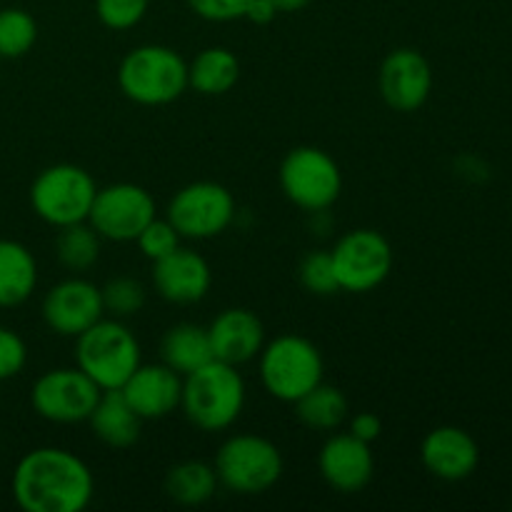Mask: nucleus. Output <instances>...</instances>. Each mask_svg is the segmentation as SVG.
I'll use <instances>...</instances> for the list:
<instances>
[{"mask_svg":"<svg viewBox=\"0 0 512 512\" xmlns=\"http://www.w3.org/2000/svg\"><path fill=\"white\" fill-rule=\"evenodd\" d=\"M10 488L25 512H83L95 495V480L70 450L35 448L18 460Z\"/></svg>","mask_w":512,"mask_h":512,"instance_id":"1","label":"nucleus"},{"mask_svg":"<svg viewBox=\"0 0 512 512\" xmlns=\"http://www.w3.org/2000/svg\"><path fill=\"white\" fill-rule=\"evenodd\" d=\"M185 418L203 433L228 430L245 408V380L235 365L210 360L183 378Z\"/></svg>","mask_w":512,"mask_h":512,"instance_id":"2","label":"nucleus"},{"mask_svg":"<svg viewBox=\"0 0 512 512\" xmlns=\"http://www.w3.org/2000/svg\"><path fill=\"white\" fill-rule=\"evenodd\" d=\"M118 85L138 105L175 103L188 88V63L168 45H140L120 60Z\"/></svg>","mask_w":512,"mask_h":512,"instance_id":"3","label":"nucleus"},{"mask_svg":"<svg viewBox=\"0 0 512 512\" xmlns=\"http://www.w3.org/2000/svg\"><path fill=\"white\" fill-rule=\"evenodd\" d=\"M75 363L100 390H120L138 370L140 343L118 318L90 325L75 338Z\"/></svg>","mask_w":512,"mask_h":512,"instance_id":"4","label":"nucleus"},{"mask_svg":"<svg viewBox=\"0 0 512 512\" xmlns=\"http://www.w3.org/2000/svg\"><path fill=\"white\" fill-rule=\"evenodd\" d=\"M325 363L318 345L303 335L285 333L260 350L263 388L280 403H295L323 383Z\"/></svg>","mask_w":512,"mask_h":512,"instance_id":"5","label":"nucleus"},{"mask_svg":"<svg viewBox=\"0 0 512 512\" xmlns=\"http://www.w3.org/2000/svg\"><path fill=\"white\" fill-rule=\"evenodd\" d=\"M218 483L235 495H263L283 478V455L263 435H233L215 455Z\"/></svg>","mask_w":512,"mask_h":512,"instance_id":"6","label":"nucleus"},{"mask_svg":"<svg viewBox=\"0 0 512 512\" xmlns=\"http://www.w3.org/2000/svg\"><path fill=\"white\" fill-rule=\"evenodd\" d=\"M95 185L93 175L73 163H58L40 170L30 185V205L40 220L53 228L83 223L93 208Z\"/></svg>","mask_w":512,"mask_h":512,"instance_id":"7","label":"nucleus"},{"mask_svg":"<svg viewBox=\"0 0 512 512\" xmlns=\"http://www.w3.org/2000/svg\"><path fill=\"white\" fill-rule=\"evenodd\" d=\"M280 188L300 210H328L343 193L340 165L315 145H300L285 155L280 165Z\"/></svg>","mask_w":512,"mask_h":512,"instance_id":"8","label":"nucleus"},{"mask_svg":"<svg viewBox=\"0 0 512 512\" xmlns=\"http://www.w3.org/2000/svg\"><path fill=\"white\" fill-rule=\"evenodd\" d=\"M335 278L345 293H370L393 273L395 255L388 238L378 230H350L330 250Z\"/></svg>","mask_w":512,"mask_h":512,"instance_id":"9","label":"nucleus"},{"mask_svg":"<svg viewBox=\"0 0 512 512\" xmlns=\"http://www.w3.org/2000/svg\"><path fill=\"white\" fill-rule=\"evenodd\" d=\"M165 218L175 225L180 238L210 240L230 228L235 218V198L225 185L198 180L170 198Z\"/></svg>","mask_w":512,"mask_h":512,"instance_id":"10","label":"nucleus"},{"mask_svg":"<svg viewBox=\"0 0 512 512\" xmlns=\"http://www.w3.org/2000/svg\"><path fill=\"white\" fill-rule=\"evenodd\" d=\"M103 390L75 365L55 368L40 375L30 390V405L48 423H85Z\"/></svg>","mask_w":512,"mask_h":512,"instance_id":"11","label":"nucleus"},{"mask_svg":"<svg viewBox=\"0 0 512 512\" xmlns=\"http://www.w3.org/2000/svg\"><path fill=\"white\" fill-rule=\"evenodd\" d=\"M155 218V200L135 183H115L98 188L88 223L95 233L113 243H130Z\"/></svg>","mask_w":512,"mask_h":512,"instance_id":"12","label":"nucleus"},{"mask_svg":"<svg viewBox=\"0 0 512 512\" xmlns=\"http://www.w3.org/2000/svg\"><path fill=\"white\" fill-rule=\"evenodd\" d=\"M378 88L388 108L415 113L433 93V68L420 50L395 48L380 65Z\"/></svg>","mask_w":512,"mask_h":512,"instance_id":"13","label":"nucleus"},{"mask_svg":"<svg viewBox=\"0 0 512 512\" xmlns=\"http://www.w3.org/2000/svg\"><path fill=\"white\" fill-rule=\"evenodd\" d=\"M105 315L103 293L85 278H68L53 285L43 298V320L53 333L78 338Z\"/></svg>","mask_w":512,"mask_h":512,"instance_id":"14","label":"nucleus"},{"mask_svg":"<svg viewBox=\"0 0 512 512\" xmlns=\"http://www.w3.org/2000/svg\"><path fill=\"white\" fill-rule=\"evenodd\" d=\"M318 468L330 488L350 495L360 493L373 480L375 458L370 443H363L353 433H335L320 448Z\"/></svg>","mask_w":512,"mask_h":512,"instance_id":"15","label":"nucleus"},{"mask_svg":"<svg viewBox=\"0 0 512 512\" xmlns=\"http://www.w3.org/2000/svg\"><path fill=\"white\" fill-rule=\"evenodd\" d=\"M155 293L173 305H193L208 295L213 285L208 260L190 248H175L173 253L153 263Z\"/></svg>","mask_w":512,"mask_h":512,"instance_id":"16","label":"nucleus"},{"mask_svg":"<svg viewBox=\"0 0 512 512\" xmlns=\"http://www.w3.org/2000/svg\"><path fill=\"white\" fill-rule=\"evenodd\" d=\"M130 408L140 415L143 420H160L168 418L180 408V398H183V375L175 373L165 363L155 365H138L133 375L125 380L120 388Z\"/></svg>","mask_w":512,"mask_h":512,"instance_id":"17","label":"nucleus"},{"mask_svg":"<svg viewBox=\"0 0 512 512\" xmlns=\"http://www.w3.org/2000/svg\"><path fill=\"white\" fill-rule=\"evenodd\" d=\"M420 460L430 475L448 483L470 478L480 463L478 443L470 433L455 425H443L425 435L420 445Z\"/></svg>","mask_w":512,"mask_h":512,"instance_id":"18","label":"nucleus"},{"mask_svg":"<svg viewBox=\"0 0 512 512\" xmlns=\"http://www.w3.org/2000/svg\"><path fill=\"white\" fill-rule=\"evenodd\" d=\"M208 338L213 360L238 368L258 358L265 345V328L253 310L228 308L208 325Z\"/></svg>","mask_w":512,"mask_h":512,"instance_id":"19","label":"nucleus"},{"mask_svg":"<svg viewBox=\"0 0 512 512\" xmlns=\"http://www.w3.org/2000/svg\"><path fill=\"white\" fill-rule=\"evenodd\" d=\"M90 430L103 445L115 450H125L138 443L143 418L130 408L120 390H103L88 418Z\"/></svg>","mask_w":512,"mask_h":512,"instance_id":"20","label":"nucleus"},{"mask_svg":"<svg viewBox=\"0 0 512 512\" xmlns=\"http://www.w3.org/2000/svg\"><path fill=\"white\" fill-rule=\"evenodd\" d=\"M38 285V263L18 240H0V308H18Z\"/></svg>","mask_w":512,"mask_h":512,"instance_id":"21","label":"nucleus"},{"mask_svg":"<svg viewBox=\"0 0 512 512\" xmlns=\"http://www.w3.org/2000/svg\"><path fill=\"white\" fill-rule=\"evenodd\" d=\"M160 355H163V363L183 378L193 370L203 368L205 363L213 360L208 328H200L195 323L173 325L160 340Z\"/></svg>","mask_w":512,"mask_h":512,"instance_id":"22","label":"nucleus"},{"mask_svg":"<svg viewBox=\"0 0 512 512\" xmlns=\"http://www.w3.org/2000/svg\"><path fill=\"white\" fill-rule=\"evenodd\" d=\"M240 78V63L228 48H205L188 63V88L200 95H225Z\"/></svg>","mask_w":512,"mask_h":512,"instance_id":"23","label":"nucleus"},{"mask_svg":"<svg viewBox=\"0 0 512 512\" xmlns=\"http://www.w3.org/2000/svg\"><path fill=\"white\" fill-rule=\"evenodd\" d=\"M218 473L213 465L203 460H185V463L173 465L165 475V493L170 500L180 505H203L218 490Z\"/></svg>","mask_w":512,"mask_h":512,"instance_id":"24","label":"nucleus"},{"mask_svg":"<svg viewBox=\"0 0 512 512\" xmlns=\"http://www.w3.org/2000/svg\"><path fill=\"white\" fill-rule=\"evenodd\" d=\"M293 405L300 423L310 430H318V433H330V430L340 428L348 418V398L343 395V390L325 383L315 385L310 393L295 400Z\"/></svg>","mask_w":512,"mask_h":512,"instance_id":"25","label":"nucleus"},{"mask_svg":"<svg viewBox=\"0 0 512 512\" xmlns=\"http://www.w3.org/2000/svg\"><path fill=\"white\" fill-rule=\"evenodd\" d=\"M55 255H58V260L63 263V268L73 270V273H83V270L93 268V265L98 263L100 235L95 233V228L88 220L58 228Z\"/></svg>","mask_w":512,"mask_h":512,"instance_id":"26","label":"nucleus"},{"mask_svg":"<svg viewBox=\"0 0 512 512\" xmlns=\"http://www.w3.org/2000/svg\"><path fill=\"white\" fill-rule=\"evenodd\" d=\"M38 40V23L23 8H0V58L15 60L30 53Z\"/></svg>","mask_w":512,"mask_h":512,"instance_id":"27","label":"nucleus"},{"mask_svg":"<svg viewBox=\"0 0 512 512\" xmlns=\"http://www.w3.org/2000/svg\"><path fill=\"white\" fill-rule=\"evenodd\" d=\"M100 293H103L105 313L118 320L140 313L145 305V288L135 278H128V275L108 280L105 288H100Z\"/></svg>","mask_w":512,"mask_h":512,"instance_id":"28","label":"nucleus"},{"mask_svg":"<svg viewBox=\"0 0 512 512\" xmlns=\"http://www.w3.org/2000/svg\"><path fill=\"white\" fill-rule=\"evenodd\" d=\"M300 283L308 293L320 295V298L340 293L330 250H313V253L305 255L303 263H300Z\"/></svg>","mask_w":512,"mask_h":512,"instance_id":"29","label":"nucleus"},{"mask_svg":"<svg viewBox=\"0 0 512 512\" xmlns=\"http://www.w3.org/2000/svg\"><path fill=\"white\" fill-rule=\"evenodd\" d=\"M135 243H138L140 253H143L150 263H155V260L173 253L175 248H180V233L175 230V225L170 223L168 218H153L143 230H140Z\"/></svg>","mask_w":512,"mask_h":512,"instance_id":"30","label":"nucleus"},{"mask_svg":"<svg viewBox=\"0 0 512 512\" xmlns=\"http://www.w3.org/2000/svg\"><path fill=\"white\" fill-rule=\"evenodd\" d=\"M150 0H95V15L110 30H130L145 18Z\"/></svg>","mask_w":512,"mask_h":512,"instance_id":"31","label":"nucleus"},{"mask_svg":"<svg viewBox=\"0 0 512 512\" xmlns=\"http://www.w3.org/2000/svg\"><path fill=\"white\" fill-rule=\"evenodd\" d=\"M28 363V348L15 330L0 325V380H10Z\"/></svg>","mask_w":512,"mask_h":512,"instance_id":"32","label":"nucleus"},{"mask_svg":"<svg viewBox=\"0 0 512 512\" xmlns=\"http://www.w3.org/2000/svg\"><path fill=\"white\" fill-rule=\"evenodd\" d=\"M253 0H188L190 10L210 23H230L245 18V10Z\"/></svg>","mask_w":512,"mask_h":512,"instance_id":"33","label":"nucleus"},{"mask_svg":"<svg viewBox=\"0 0 512 512\" xmlns=\"http://www.w3.org/2000/svg\"><path fill=\"white\" fill-rule=\"evenodd\" d=\"M348 433H353L355 438L363 440V443H373V440H378L380 433H383V423H380V418L375 413L363 410V413H358L350 420Z\"/></svg>","mask_w":512,"mask_h":512,"instance_id":"34","label":"nucleus"},{"mask_svg":"<svg viewBox=\"0 0 512 512\" xmlns=\"http://www.w3.org/2000/svg\"><path fill=\"white\" fill-rule=\"evenodd\" d=\"M275 15H278V10H275L268 0H253V3L248 5V10H245V20H250V23L255 25L273 23Z\"/></svg>","mask_w":512,"mask_h":512,"instance_id":"35","label":"nucleus"},{"mask_svg":"<svg viewBox=\"0 0 512 512\" xmlns=\"http://www.w3.org/2000/svg\"><path fill=\"white\" fill-rule=\"evenodd\" d=\"M278 13H298V10L308 8L313 0H268Z\"/></svg>","mask_w":512,"mask_h":512,"instance_id":"36","label":"nucleus"}]
</instances>
